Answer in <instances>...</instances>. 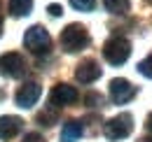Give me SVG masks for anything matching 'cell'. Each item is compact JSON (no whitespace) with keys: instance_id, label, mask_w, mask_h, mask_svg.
<instances>
[{"instance_id":"cell-14","label":"cell","mask_w":152,"mask_h":142,"mask_svg":"<svg viewBox=\"0 0 152 142\" xmlns=\"http://www.w3.org/2000/svg\"><path fill=\"white\" fill-rule=\"evenodd\" d=\"M56 119H58V114L54 112V109H45V112H40V114H38V121L42 126H54V124H56Z\"/></svg>"},{"instance_id":"cell-11","label":"cell","mask_w":152,"mask_h":142,"mask_svg":"<svg viewBox=\"0 0 152 142\" xmlns=\"http://www.w3.org/2000/svg\"><path fill=\"white\" fill-rule=\"evenodd\" d=\"M82 133H84L82 121H77V119L66 121V124H63V130H61V142H75V140L82 138Z\"/></svg>"},{"instance_id":"cell-15","label":"cell","mask_w":152,"mask_h":142,"mask_svg":"<svg viewBox=\"0 0 152 142\" xmlns=\"http://www.w3.org/2000/svg\"><path fill=\"white\" fill-rule=\"evenodd\" d=\"M138 72H140L143 77L152 79V54H150V56H145V58L138 63Z\"/></svg>"},{"instance_id":"cell-18","label":"cell","mask_w":152,"mask_h":142,"mask_svg":"<svg viewBox=\"0 0 152 142\" xmlns=\"http://www.w3.org/2000/svg\"><path fill=\"white\" fill-rule=\"evenodd\" d=\"M47 12H49L52 17H61V14H63V7H61V5H49Z\"/></svg>"},{"instance_id":"cell-8","label":"cell","mask_w":152,"mask_h":142,"mask_svg":"<svg viewBox=\"0 0 152 142\" xmlns=\"http://www.w3.org/2000/svg\"><path fill=\"white\" fill-rule=\"evenodd\" d=\"M77 98V89L70 84H56L52 93H49V105L52 107H63V105H73Z\"/></svg>"},{"instance_id":"cell-3","label":"cell","mask_w":152,"mask_h":142,"mask_svg":"<svg viewBox=\"0 0 152 142\" xmlns=\"http://www.w3.org/2000/svg\"><path fill=\"white\" fill-rule=\"evenodd\" d=\"M23 47L35 56H42V54H49L52 49V37L49 33L42 28V26H31L23 35Z\"/></svg>"},{"instance_id":"cell-10","label":"cell","mask_w":152,"mask_h":142,"mask_svg":"<svg viewBox=\"0 0 152 142\" xmlns=\"http://www.w3.org/2000/svg\"><path fill=\"white\" fill-rule=\"evenodd\" d=\"M23 128V121L19 117H12V114H5L0 117V140H12L17 138Z\"/></svg>"},{"instance_id":"cell-13","label":"cell","mask_w":152,"mask_h":142,"mask_svg":"<svg viewBox=\"0 0 152 142\" xmlns=\"http://www.w3.org/2000/svg\"><path fill=\"white\" fill-rule=\"evenodd\" d=\"M103 7L110 14H126L131 7V0H103Z\"/></svg>"},{"instance_id":"cell-1","label":"cell","mask_w":152,"mask_h":142,"mask_svg":"<svg viewBox=\"0 0 152 142\" xmlns=\"http://www.w3.org/2000/svg\"><path fill=\"white\" fill-rule=\"evenodd\" d=\"M89 44V33L82 23H70L61 30V47L68 54H77Z\"/></svg>"},{"instance_id":"cell-16","label":"cell","mask_w":152,"mask_h":142,"mask_svg":"<svg viewBox=\"0 0 152 142\" xmlns=\"http://www.w3.org/2000/svg\"><path fill=\"white\" fill-rule=\"evenodd\" d=\"M70 5L80 12H91L96 7V0H70Z\"/></svg>"},{"instance_id":"cell-12","label":"cell","mask_w":152,"mask_h":142,"mask_svg":"<svg viewBox=\"0 0 152 142\" xmlns=\"http://www.w3.org/2000/svg\"><path fill=\"white\" fill-rule=\"evenodd\" d=\"M7 9H10V14L12 17H26V14H31V9H33V0H10L7 2Z\"/></svg>"},{"instance_id":"cell-6","label":"cell","mask_w":152,"mask_h":142,"mask_svg":"<svg viewBox=\"0 0 152 142\" xmlns=\"http://www.w3.org/2000/svg\"><path fill=\"white\" fill-rule=\"evenodd\" d=\"M136 93H138V89L133 86L129 79H119L117 77V79L110 82V100H113L115 105H124V103L133 100Z\"/></svg>"},{"instance_id":"cell-2","label":"cell","mask_w":152,"mask_h":142,"mask_svg":"<svg viewBox=\"0 0 152 142\" xmlns=\"http://www.w3.org/2000/svg\"><path fill=\"white\" fill-rule=\"evenodd\" d=\"M131 56V42L122 35H113L103 44V58L110 65H122L126 63V58Z\"/></svg>"},{"instance_id":"cell-9","label":"cell","mask_w":152,"mask_h":142,"mask_svg":"<svg viewBox=\"0 0 152 142\" xmlns=\"http://www.w3.org/2000/svg\"><path fill=\"white\" fill-rule=\"evenodd\" d=\"M101 75H103V70H101V65L96 63L94 58H84V61L77 65V70H75V79L80 84H91V82H96Z\"/></svg>"},{"instance_id":"cell-17","label":"cell","mask_w":152,"mask_h":142,"mask_svg":"<svg viewBox=\"0 0 152 142\" xmlns=\"http://www.w3.org/2000/svg\"><path fill=\"white\" fill-rule=\"evenodd\" d=\"M84 105H87V107L103 105V96H101V93H94V91H91V93H87V96H84Z\"/></svg>"},{"instance_id":"cell-20","label":"cell","mask_w":152,"mask_h":142,"mask_svg":"<svg viewBox=\"0 0 152 142\" xmlns=\"http://www.w3.org/2000/svg\"><path fill=\"white\" fill-rule=\"evenodd\" d=\"M145 128L152 133V112H150V117H148V121H145Z\"/></svg>"},{"instance_id":"cell-19","label":"cell","mask_w":152,"mask_h":142,"mask_svg":"<svg viewBox=\"0 0 152 142\" xmlns=\"http://www.w3.org/2000/svg\"><path fill=\"white\" fill-rule=\"evenodd\" d=\"M23 142H45V140H42L40 133H28V135L23 138Z\"/></svg>"},{"instance_id":"cell-5","label":"cell","mask_w":152,"mask_h":142,"mask_svg":"<svg viewBox=\"0 0 152 142\" xmlns=\"http://www.w3.org/2000/svg\"><path fill=\"white\" fill-rule=\"evenodd\" d=\"M0 75L2 77H12L19 79L26 75V61L19 51H7L0 56Z\"/></svg>"},{"instance_id":"cell-21","label":"cell","mask_w":152,"mask_h":142,"mask_svg":"<svg viewBox=\"0 0 152 142\" xmlns=\"http://www.w3.org/2000/svg\"><path fill=\"white\" fill-rule=\"evenodd\" d=\"M0 33H2V19H0Z\"/></svg>"},{"instance_id":"cell-7","label":"cell","mask_w":152,"mask_h":142,"mask_svg":"<svg viewBox=\"0 0 152 142\" xmlns=\"http://www.w3.org/2000/svg\"><path fill=\"white\" fill-rule=\"evenodd\" d=\"M40 96H42V86L38 82H26L23 86H19L17 96H14V103L19 107H23V109H28V107H33L38 103Z\"/></svg>"},{"instance_id":"cell-4","label":"cell","mask_w":152,"mask_h":142,"mask_svg":"<svg viewBox=\"0 0 152 142\" xmlns=\"http://www.w3.org/2000/svg\"><path fill=\"white\" fill-rule=\"evenodd\" d=\"M133 130V117L129 112H122V114H117L113 117L108 124L103 126V135L108 138V140H124V138H129Z\"/></svg>"}]
</instances>
